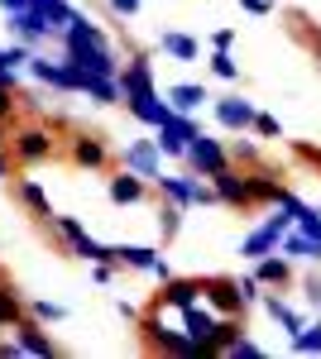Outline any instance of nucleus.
I'll return each mask as SVG.
<instances>
[{"instance_id": "f257e3e1", "label": "nucleus", "mask_w": 321, "mask_h": 359, "mask_svg": "<svg viewBox=\"0 0 321 359\" xmlns=\"http://www.w3.org/2000/svg\"><path fill=\"white\" fill-rule=\"evenodd\" d=\"M139 345L149 350V355H197V340H192L183 326H168V311L154 306L149 316H139Z\"/></svg>"}, {"instance_id": "f03ea898", "label": "nucleus", "mask_w": 321, "mask_h": 359, "mask_svg": "<svg viewBox=\"0 0 321 359\" xmlns=\"http://www.w3.org/2000/svg\"><path fill=\"white\" fill-rule=\"evenodd\" d=\"M10 154H15V163H20V168H39V163H48V158L58 154L53 125H20V130L10 135Z\"/></svg>"}, {"instance_id": "7ed1b4c3", "label": "nucleus", "mask_w": 321, "mask_h": 359, "mask_svg": "<svg viewBox=\"0 0 321 359\" xmlns=\"http://www.w3.org/2000/svg\"><path fill=\"white\" fill-rule=\"evenodd\" d=\"M120 106H130V101H149V96H159V82H154V57L149 53H139L134 48L130 62L120 67Z\"/></svg>"}, {"instance_id": "20e7f679", "label": "nucleus", "mask_w": 321, "mask_h": 359, "mask_svg": "<svg viewBox=\"0 0 321 359\" xmlns=\"http://www.w3.org/2000/svg\"><path fill=\"white\" fill-rule=\"evenodd\" d=\"M183 163H188V172H197V177H216L221 168H230V149H225V139H211L202 130V135L188 139Z\"/></svg>"}, {"instance_id": "39448f33", "label": "nucleus", "mask_w": 321, "mask_h": 359, "mask_svg": "<svg viewBox=\"0 0 321 359\" xmlns=\"http://www.w3.org/2000/svg\"><path fill=\"white\" fill-rule=\"evenodd\" d=\"M67 158H72V168H81V172H110V168H115L110 144L101 135H86V130H77V135L67 139Z\"/></svg>"}, {"instance_id": "423d86ee", "label": "nucleus", "mask_w": 321, "mask_h": 359, "mask_svg": "<svg viewBox=\"0 0 321 359\" xmlns=\"http://www.w3.org/2000/svg\"><path fill=\"white\" fill-rule=\"evenodd\" d=\"M202 302L211 306L216 316H244V292H240V278H225V273H211L202 278Z\"/></svg>"}, {"instance_id": "0eeeda50", "label": "nucleus", "mask_w": 321, "mask_h": 359, "mask_svg": "<svg viewBox=\"0 0 321 359\" xmlns=\"http://www.w3.org/2000/svg\"><path fill=\"white\" fill-rule=\"evenodd\" d=\"M283 230H293V221H288V216L273 206V216H268L264 225H254V230H249V235L240 240V259H244V264H254V259L273 254V249L283 245Z\"/></svg>"}, {"instance_id": "6e6552de", "label": "nucleus", "mask_w": 321, "mask_h": 359, "mask_svg": "<svg viewBox=\"0 0 321 359\" xmlns=\"http://www.w3.org/2000/svg\"><path fill=\"white\" fill-rule=\"evenodd\" d=\"M216 196H221V206H230V211H254V182H249V168H221L211 177Z\"/></svg>"}, {"instance_id": "1a4fd4ad", "label": "nucleus", "mask_w": 321, "mask_h": 359, "mask_svg": "<svg viewBox=\"0 0 321 359\" xmlns=\"http://www.w3.org/2000/svg\"><path fill=\"white\" fill-rule=\"evenodd\" d=\"M115 163H120V168H130V172H139V177H149V182H154V177H163V163H168V158H163L159 139L149 135V139H130V144H125V149L115 154Z\"/></svg>"}, {"instance_id": "9d476101", "label": "nucleus", "mask_w": 321, "mask_h": 359, "mask_svg": "<svg viewBox=\"0 0 321 359\" xmlns=\"http://www.w3.org/2000/svg\"><path fill=\"white\" fill-rule=\"evenodd\" d=\"M192 135H202V125H197V115H183V111H173L159 130H154V139H159V149H163V158H168V163H173V158L183 163Z\"/></svg>"}, {"instance_id": "9b49d317", "label": "nucleus", "mask_w": 321, "mask_h": 359, "mask_svg": "<svg viewBox=\"0 0 321 359\" xmlns=\"http://www.w3.org/2000/svg\"><path fill=\"white\" fill-rule=\"evenodd\" d=\"M149 192H154V182L149 177H139V172H130V168H110V177H106V196H110V206H144L149 201Z\"/></svg>"}, {"instance_id": "f8f14e48", "label": "nucleus", "mask_w": 321, "mask_h": 359, "mask_svg": "<svg viewBox=\"0 0 321 359\" xmlns=\"http://www.w3.org/2000/svg\"><path fill=\"white\" fill-rule=\"evenodd\" d=\"M110 43V34L101 25H96V20H91V15H86V10H77V15H72V25L63 29V34H58V53H81V48H106Z\"/></svg>"}, {"instance_id": "ddd939ff", "label": "nucleus", "mask_w": 321, "mask_h": 359, "mask_svg": "<svg viewBox=\"0 0 321 359\" xmlns=\"http://www.w3.org/2000/svg\"><path fill=\"white\" fill-rule=\"evenodd\" d=\"M254 101H244V96H211V115L216 125L225 130V135H244L249 125H254Z\"/></svg>"}, {"instance_id": "4468645a", "label": "nucleus", "mask_w": 321, "mask_h": 359, "mask_svg": "<svg viewBox=\"0 0 321 359\" xmlns=\"http://www.w3.org/2000/svg\"><path fill=\"white\" fill-rule=\"evenodd\" d=\"M15 340H20V350L34 355V359H58V355H63V345L48 335V326H44V321H34L29 311H25V321L15 326Z\"/></svg>"}, {"instance_id": "2eb2a0df", "label": "nucleus", "mask_w": 321, "mask_h": 359, "mask_svg": "<svg viewBox=\"0 0 321 359\" xmlns=\"http://www.w3.org/2000/svg\"><path fill=\"white\" fill-rule=\"evenodd\" d=\"M249 273L259 278L264 287H278V292L297 287V269H293V259H288L283 249H273V254H264V259H254V269H249Z\"/></svg>"}, {"instance_id": "dca6fc26", "label": "nucleus", "mask_w": 321, "mask_h": 359, "mask_svg": "<svg viewBox=\"0 0 321 359\" xmlns=\"http://www.w3.org/2000/svg\"><path fill=\"white\" fill-rule=\"evenodd\" d=\"M192 302H202V278H183V273H173L168 283H159V297H154V306H163V311H183V306Z\"/></svg>"}, {"instance_id": "f3484780", "label": "nucleus", "mask_w": 321, "mask_h": 359, "mask_svg": "<svg viewBox=\"0 0 321 359\" xmlns=\"http://www.w3.org/2000/svg\"><path fill=\"white\" fill-rule=\"evenodd\" d=\"M5 29H10V39L29 43L34 53H39V48L53 39V34H48V25H44V15H39L34 5H29V10H15V15H5Z\"/></svg>"}, {"instance_id": "a211bd4d", "label": "nucleus", "mask_w": 321, "mask_h": 359, "mask_svg": "<svg viewBox=\"0 0 321 359\" xmlns=\"http://www.w3.org/2000/svg\"><path fill=\"white\" fill-rule=\"evenodd\" d=\"M58 57H67L72 67L86 72V77H120V67H125L120 53H115L110 43H106V48H81V53H58Z\"/></svg>"}, {"instance_id": "6ab92c4d", "label": "nucleus", "mask_w": 321, "mask_h": 359, "mask_svg": "<svg viewBox=\"0 0 321 359\" xmlns=\"http://www.w3.org/2000/svg\"><path fill=\"white\" fill-rule=\"evenodd\" d=\"M259 306H264V316H268V321H273L283 335H288V340H293V335L307 326V316H302V311H297L288 297H278V287H268L264 297H259Z\"/></svg>"}, {"instance_id": "aec40b11", "label": "nucleus", "mask_w": 321, "mask_h": 359, "mask_svg": "<svg viewBox=\"0 0 321 359\" xmlns=\"http://www.w3.org/2000/svg\"><path fill=\"white\" fill-rule=\"evenodd\" d=\"M197 172H163V177H154V192H159V201H173V206H188L192 211V196H197Z\"/></svg>"}, {"instance_id": "412c9836", "label": "nucleus", "mask_w": 321, "mask_h": 359, "mask_svg": "<svg viewBox=\"0 0 321 359\" xmlns=\"http://www.w3.org/2000/svg\"><path fill=\"white\" fill-rule=\"evenodd\" d=\"M15 196H20V206H25L34 221H53V201H48V192H44V182L39 177H15Z\"/></svg>"}, {"instance_id": "4be33fe9", "label": "nucleus", "mask_w": 321, "mask_h": 359, "mask_svg": "<svg viewBox=\"0 0 321 359\" xmlns=\"http://www.w3.org/2000/svg\"><path fill=\"white\" fill-rule=\"evenodd\" d=\"M216 321H221V316H216V311H211L207 302H192V306H183V311H178V326H183V331H188L192 340H197V355H202L207 335L216 331Z\"/></svg>"}, {"instance_id": "5701e85b", "label": "nucleus", "mask_w": 321, "mask_h": 359, "mask_svg": "<svg viewBox=\"0 0 321 359\" xmlns=\"http://www.w3.org/2000/svg\"><path fill=\"white\" fill-rule=\"evenodd\" d=\"M249 182H254V206H273L278 196L288 192V187H283V168H273V163L249 168Z\"/></svg>"}, {"instance_id": "b1692460", "label": "nucleus", "mask_w": 321, "mask_h": 359, "mask_svg": "<svg viewBox=\"0 0 321 359\" xmlns=\"http://www.w3.org/2000/svg\"><path fill=\"white\" fill-rule=\"evenodd\" d=\"M159 48L173 57V62H197V57H202V39L188 34V29H163V34H159Z\"/></svg>"}, {"instance_id": "393cba45", "label": "nucleus", "mask_w": 321, "mask_h": 359, "mask_svg": "<svg viewBox=\"0 0 321 359\" xmlns=\"http://www.w3.org/2000/svg\"><path fill=\"white\" fill-rule=\"evenodd\" d=\"M154 259H159L154 245H110V264H120L125 273H149Z\"/></svg>"}, {"instance_id": "a878e982", "label": "nucleus", "mask_w": 321, "mask_h": 359, "mask_svg": "<svg viewBox=\"0 0 321 359\" xmlns=\"http://www.w3.org/2000/svg\"><path fill=\"white\" fill-rule=\"evenodd\" d=\"M283 254H288V259H293V264H321V240H312V235H307V230H283Z\"/></svg>"}, {"instance_id": "bb28decb", "label": "nucleus", "mask_w": 321, "mask_h": 359, "mask_svg": "<svg viewBox=\"0 0 321 359\" xmlns=\"http://www.w3.org/2000/svg\"><path fill=\"white\" fill-rule=\"evenodd\" d=\"M25 311H29V302L20 297V287L10 278H0V331H15L25 321Z\"/></svg>"}, {"instance_id": "cd10ccee", "label": "nucleus", "mask_w": 321, "mask_h": 359, "mask_svg": "<svg viewBox=\"0 0 321 359\" xmlns=\"http://www.w3.org/2000/svg\"><path fill=\"white\" fill-rule=\"evenodd\" d=\"M207 101H211V96H207V86H202V82H173V86H168V106L183 111V115H197Z\"/></svg>"}, {"instance_id": "c85d7f7f", "label": "nucleus", "mask_w": 321, "mask_h": 359, "mask_svg": "<svg viewBox=\"0 0 321 359\" xmlns=\"http://www.w3.org/2000/svg\"><path fill=\"white\" fill-rule=\"evenodd\" d=\"M29 5L44 15V25H48V34H53V39L72 25V15H77V5H72V0H29Z\"/></svg>"}, {"instance_id": "c756f323", "label": "nucleus", "mask_w": 321, "mask_h": 359, "mask_svg": "<svg viewBox=\"0 0 321 359\" xmlns=\"http://www.w3.org/2000/svg\"><path fill=\"white\" fill-rule=\"evenodd\" d=\"M240 331H244L240 316H221V321H216V331L207 335V345H202V355H225V350H230V340H235Z\"/></svg>"}, {"instance_id": "7c9ffc66", "label": "nucleus", "mask_w": 321, "mask_h": 359, "mask_svg": "<svg viewBox=\"0 0 321 359\" xmlns=\"http://www.w3.org/2000/svg\"><path fill=\"white\" fill-rule=\"evenodd\" d=\"M225 149H230V163H235V168H259V163H264L259 139H249V130L235 135V139H225Z\"/></svg>"}, {"instance_id": "2f4dec72", "label": "nucleus", "mask_w": 321, "mask_h": 359, "mask_svg": "<svg viewBox=\"0 0 321 359\" xmlns=\"http://www.w3.org/2000/svg\"><path fill=\"white\" fill-rule=\"evenodd\" d=\"M81 96H91V106H120V82L115 77H86Z\"/></svg>"}, {"instance_id": "473e14b6", "label": "nucleus", "mask_w": 321, "mask_h": 359, "mask_svg": "<svg viewBox=\"0 0 321 359\" xmlns=\"http://www.w3.org/2000/svg\"><path fill=\"white\" fill-rule=\"evenodd\" d=\"M207 72H211V77H221V82H240V62H235V53H230V48H211Z\"/></svg>"}, {"instance_id": "72a5a7b5", "label": "nucleus", "mask_w": 321, "mask_h": 359, "mask_svg": "<svg viewBox=\"0 0 321 359\" xmlns=\"http://www.w3.org/2000/svg\"><path fill=\"white\" fill-rule=\"evenodd\" d=\"M288 350H293V355H321V316H317V321H307V326L288 340Z\"/></svg>"}, {"instance_id": "f704fd0d", "label": "nucleus", "mask_w": 321, "mask_h": 359, "mask_svg": "<svg viewBox=\"0 0 321 359\" xmlns=\"http://www.w3.org/2000/svg\"><path fill=\"white\" fill-rule=\"evenodd\" d=\"M183 216H188V206H173V201H163L159 206V235L173 245L178 240V230H183Z\"/></svg>"}, {"instance_id": "c9c22d12", "label": "nucleus", "mask_w": 321, "mask_h": 359, "mask_svg": "<svg viewBox=\"0 0 321 359\" xmlns=\"http://www.w3.org/2000/svg\"><path fill=\"white\" fill-rule=\"evenodd\" d=\"M29 316L44 321V326H63L67 321V306L63 302H29Z\"/></svg>"}, {"instance_id": "e433bc0d", "label": "nucleus", "mask_w": 321, "mask_h": 359, "mask_svg": "<svg viewBox=\"0 0 321 359\" xmlns=\"http://www.w3.org/2000/svg\"><path fill=\"white\" fill-rule=\"evenodd\" d=\"M249 135H254V139H283V125H278V115L254 111V125H249Z\"/></svg>"}, {"instance_id": "4c0bfd02", "label": "nucleus", "mask_w": 321, "mask_h": 359, "mask_svg": "<svg viewBox=\"0 0 321 359\" xmlns=\"http://www.w3.org/2000/svg\"><path fill=\"white\" fill-rule=\"evenodd\" d=\"M225 355H230V359H259V355H264V345H259V340H254V335H235V340H230V350H225Z\"/></svg>"}, {"instance_id": "58836bf2", "label": "nucleus", "mask_w": 321, "mask_h": 359, "mask_svg": "<svg viewBox=\"0 0 321 359\" xmlns=\"http://www.w3.org/2000/svg\"><path fill=\"white\" fill-rule=\"evenodd\" d=\"M240 292H244V306H259V297H264L268 287H264L254 273H244V278H240Z\"/></svg>"}, {"instance_id": "ea45409f", "label": "nucleus", "mask_w": 321, "mask_h": 359, "mask_svg": "<svg viewBox=\"0 0 321 359\" xmlns=\"http://www.w3.org/2000/svg\"><path fill=\"white\" fill-rule=\"evenodd\" d=\"M20 111V91H10V86H0V125H10Z\"/></svg>"}, {"instance_id": "a19ab883", "label": "nucleus", "mask_w": 321, "mask_h": 359, "mask_svg": "<svg viewBox=\"0 0 321 359\" xmlns=\"http://www.w3.org/2000/svg\"><path fill=\"white\" fill-rule=\"evenodd\" d=\"M297 230H307L312 240H321V206H307V211L297 216Z\"/></svg>"}, {"instance_id": "79ce46f5", "label": "nucleus", "mask_w": 321, "mask_h": 359, "mask_svg": "<svg viewBox=\"0 0 321 359\" xmlns=\"http://www.w3.org/2000/svg\"><path fill=\"white\" fill-rule=\"evenodd\" d=\"M106 5H110V15H115V20H134V15L144 10V0H106Z\"/></svg>"}, {"instance_id": "37998d69", "label": "nucleus", "mask_w": 321, "mask_h": 359, "mask_svg": "<svg viewBox=\"0 0 321 359\" xmlns=\"http://www.w3.org/2000/svg\"><path fill=\"white\" fill-rule=\"evenodd\" d=\"M302 297H307V306H321V273L302 278Z\"/></svg>"}, {"instance_id": "c03bdc74", "label": "nucleus", "mask_w": 321, "mask_h": 359, "mask_svg": "<svg viewBox=\"0 0 321 359\" xmlns=\"http://www.w3.org/2000/svg\"><path fill=\"white\" fill-rule=\"evenodd\" d=\"M0 86L20 91V67H10V62H5V48H0Z\"/></svg>"}, {"instance_id": "a18cd8bd", "label": "nucleus", "mask_w": 321, "mask_h": 359, "mask_svg": "<svg viewBox=\"0 0 321 359\" xmlns=\"http://www.w3.org/2000/svg\"><path fill=\"white\" fill-rule=\"evenodd\" d=\"M293 154L302 158V163H312L321 172V149H317V144H293Z\"/></svg>"}, {"instance_id": "49530a36", "label": "nucleus", "mask_w": 321, "mask_h": 359, "mask_svg": "<svg viewBox=\"0 0 321 359\" xmlns=\"http://www.w3.org/2000/svg\"><path fill=\"white\" fill-rule=\"evenodd\" d=\"M115 273H120V264H110V259H101V264H91V278H96L101 287H106V283H110Z\"/></svg>"}, {"instance_id": "de8ad7c7", "label": "nucleus", "mask_w": 321, "mask_h": 359, "mask_svg": "<svg viewBox=\"0 0 321 359\" xmlns=\"http://www.w3.org/2000/svg\"><path fill=\"white\" fill-rule=\"evenodd\" d=\"M115 316H120V321H130V326H139V316H144V311H139L134 302H125V297H120V302H115Z\"/></svg>"}, {"instance_id": "09e8293b", "label": "nucleus", "mask_w": 321, "mask_h": 359, "mask_svg": "<svg viewBox=\"0 0 321 359\" xmlns=\"http://www.w3.org/2000/svg\"><path fill=\"white\" fill-rule=\"evenodd\" d=\"M0 359H25V350H20L15 335H0Z\"/></svg>"}, {"instance_id": "8fccbe9b", "label": "nucleus", "mask_w": 321, "mask_h": 359, "mask_svg": "<svg viewBox=\"0 0 321 359\" xmlns=\"http://www.w3.org/2000/svg\"><path fill=\"white\" fill-rule=\"evenodd\" d=\"M240 10H244V15H259V20H264V15H273V0H240Z\"/></svg>"}, {"instance_id": "3c124183", "label": "nucleus", "mask_w": 321, "mask_h": 359, "mask_svg": "<svg viewBox=\"0 0 321 359\" xmlns=\"http://www.w3.org/2000/svg\"><path fill=\"white\" fill-rule=\"evenodd\" d=\"M20 111L39 115V111H44V96H39V91H20Z\"/></svg>"}, {"instance_id": "603ef678", "label": "nucleus", "mask_w": 321, "mask_h": 359, "mask_svg": "<svg viewBox=\"0 0 321 359\" xmlns=\"http://www.w3.org/2000/svg\"><path fill=\"white\" fill-rule=\"evenodd\" d=\"M149 278H154V283H168V278H173V264H168V259H154V269H149Z\"/></svg>"}, {"instance_id": "864d4df0", "label": "nucleus", "mask_w": 321, "mask_h": 359, "mask_svg": "<svg viewBox=\"0 0 321 359\" xmlns=\"http://www.w3.org/2000/svg\"><path fill=\"white\" fill-rule=\"evenodd\" d=\"M235 43V29H216L211 34V48H230Z\"/></svg>"}, {"instance_id": "5fc2aeb1", "label": "nucleus", "mask_w": 321, "mask_h": 359, "mask_svg": "<svg viewBox=\"0 0 321 359\" xmlns=\"http://www.w3.org/2000/svg\"><path fill=\"white\" fill-rule=\"evenodd\" d=\"M5 177H15V154H10V149H0V182H5Z\"/></svg>"}, {"instance_id": "6e6d98bb", "label": "nucleus", "mask_w": 321, "mask_h": 359, "mask_svg": "<svg viewBox=\"0 0 321 359\" xmlns=\"http://www.w3.org/2000/svg\"><path fill=\"white\" fill-rule=\"evenodd\" d=\"M0 10H5V15H15V10H29V0H0Z\"/></svg>"}, {"instance_id": "4d7b16f0", "label": "nucleus", "mask_w": 321, "mask_h": 359, "mask_svg": "<svg viewBox=\"0 0 321 359\" xmlns=\"http://www.w3.org/2000/svg\"><path fill=\"white\" fill-rule=\"evenodd\" d=\"M307 43H312V62H317V67H321V34H312Z\"/></svg>"}, {"instance_id": "13d9d810", "label": "nucleus", "mask_w": 321, "mask_h": 359, "mask_svg": "<svg viewBox=\"0 0 321 359\" xmlns=\"http://www.w3.org/2000/svg\"><path fill=\"white\" fill-rule=\"evenodd\" d=\"M0 149H10V125H0Z\"/></svg>"}]
</instances>
